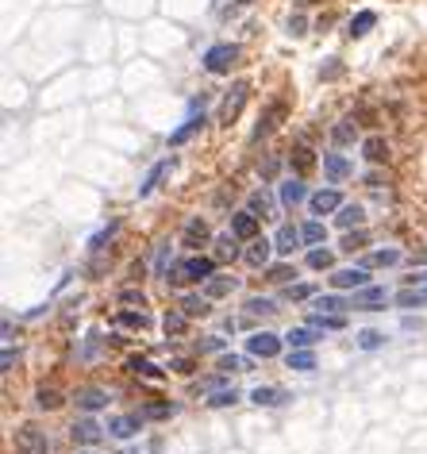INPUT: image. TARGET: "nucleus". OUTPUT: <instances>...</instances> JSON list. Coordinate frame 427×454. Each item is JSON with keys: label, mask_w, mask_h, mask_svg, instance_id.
Returning a JSON list of instances; mask_svg holds the SVG:
<instances>
[{"label": "nucleus", "mask_w": 427, "mask_h": 454, "mask_svg": "<svg viewBox=\"0 0 427 454\" xmlns=\"http://www.w3.org/2000/svg\"><path fill=\"white\" fill-rule=\"evenodd\" d=\"M216 273V262L204 258V254H193V258L177 262L174 270H170V281H177V285H196V281H208Z\"/></svg>", "instance_id": "obj_1"}, {"label": "nucleus", "mask_w": 427, "mask_h": 454, "mask_svg": "<svg viewBox=\"0 0 427 454\" xmlns=\"http://www.w3.org/2000/svg\"><path fill=\"white\" fill-rule=\"evenodd\" d=\"M235 62H239V47L235 43H220V47H212L204 54V69L208 73H231Z\"/></svg>", "instance_id": "obj_2"}, {"label": "nucleus", "mask_w": 427, "mask_h": 454, "mask_svg": "<svg viewBox=\"0 0 427 454\" xmlns=\"http://www.w3.org/2000/svg\"><path fill=\"white\" fill-rule=\"evenodd\" d=\"M246 93H251V85H246V81L231 85V93H227V97H224V104H220V124H231V120L239 116V112H243Z\"/></svg>", "instance_id": "obj_3"}, {"label": "nucleus", "mask_w": 427, "mask_h": 454, "mask_svg": "<svg viewBox=\"0 0 427 454\" xmlns=\"http://www.w3.org/2000/svg\"><path fill=\"white\" fill-rule=\"evenodd\" d=\"M246 350H251L254 358H273L281 350V339L273 335V331H254V335L246 339Z\"/></svg>", "instance_id": "obj_4"}, {"label": "nucleus", "mask_w": 427, "mask_h": 454, "mask_svg": "<svg viewBox=\"0 0 427 454\" xmlns=\"http://www.w3.org/2000/svg\"><path fill=\"white\" fill-rule=\"evenodd\" d=\"M331 285H335V289H366V285H369V273H366V266L335 270V273H331Z\"/></svg>", "instance_id": "obj_5"}, {"label": "nucleus", "mask_w": 427, "mask_h": 454, "mask_svg": "<svg viewBox=\"0 0 427 454\" xmlns=\"http://www.w3.org/2000/svg\"><path fill=\"white\" fill-rule=\"evenodd\" d=\"M304 242V235L297 231V227H292V223H281V227H277V239H273V251L281 254V258H289L292 251H297V247H301Z\"/></svg>", "instance_id": "obj_6"}, {"label": "nucleus", "mask_w": 427, "mask_h": 454, "mask_svg": "<svg viewBox=\"0 0 427 454\" xmlns=\"http://www.w3.org/2000/svg\"><path fill=\"white\" fill-rule=\"evenodd\" d=\"M285 120V104L281 100H277V104H270V112H266L262 120H258V127H254V143H258V139H266V135H273V131H277V124H281Z\"/></svg>", "instance_id": "obj_7"}, {"label": "nucleus", "mask_w": 427, "mask_h": 454, "mask_svg": "<svg viewBox=\"0 0 427 454\" xmlns=\"http://www.w3.org/2000/svg\"><path fill=\"white\" fill-rule=\"evenodd\" d=\"M16 443H20L23 454H47V435L35 431V427H23V431L16 435Z\"/></svg>", "instance_id": "obj_8"}, {"label": "nucleus", "mask_w": 427, "mask_h": 454, "mask_svg": "<svg viewBox=\"0 0 427 454\" xmlns=\"http://www.w3.org/2000/svg\"><path fill=\"white\" fill-rule=\"evenodd\" d=\"M231 235H239V239H258V216L254 212H235L231 216Z\"/></svg>", "instance_id": "obj_9"}, {"label": "nucleus", "mask_w": 427, "mask_h": 454, "mask_svg": "<svg viewBox=\"0 0 427 454\" xmlns=\"http://www.w3.org/2000/svg\"><path fill=\"white\" fill-rule=\"evenodd\" d=\"M251 400L258 408H277V405H285V400H289V393H285V389H270V385H258L251 393Z\"/></svg>", "instance_id": "obj_10"}, {"label": "nucleus", "mask_w": 427, "mask_h": 454, "mask_svg": "<svg viewBox=\"0 0 427 454\" xmlns=\"http://www.w3.org/2000/svg\"><path fill=\"white\" fill-rule=\"evenodd\" d=\"M373 304H385V289L381 285H366V289H354L350 308H373Z\"/></svg>", "instance_id": "obj_11"}, {"label": "nucleus", "mask_w": 427, "mask_h": 454, "mask_svg": "<svg viewBox=\"0 0 427 454\" xmlns=\"http://www.w3.org/2000/svg\"><path fill=\"white\" fill-rule=\"evenodd\" d=\"M308 204H312V212H316V216H327V212H335V208H343V201H339L335 189H320Z\"/></svg>", "instance_id": "obj_12"}, {"label": "nucleus", "mask_w": 427, "mask_h": 454, "mask_svg": "<svg viewBox=\"0 0 427 454\" xmlns=\"http://www.w3.org/2000/svg\"><path fill=\"white\" fill-rule=\"evenodd\" d=\"M139 431V416H112L108 420V435H116V439H131Z\"/></svg>", "instance_id": "obj_13"}, {"label": "nucleus", "mask_w": 427, "mask_h": 454, "mask_svg": "<svg viewBox=\"0 0 427 454\" xmlns=\"http://www.w3.org/2000/svg\"><path fill=\"white\" fill-rule=\"evenodd\" d=\"M78 408H85V412H97V408H104L108 405V393L104 389H78Z\"/></svg>", "instance_id": "obj_14"}, {"label": "nucleus", "mask_w": 427, "mask_h": 454, "mask_svg": "<svg viewBox=\"0 0 427 454\" xmlns=\"http://www.w3.org/2000/svg\"><path fill=\"white\" fill-rule=\"evenodd\" d=\"M285 343H289L292 350H308L312 343H320V328H297L285 335Z\"/></svg>", "instance_id": "obj_15"}, {"label": "nucleus", "mask_w": 427, "mask_h": 454, "mask_svg": "<svg viewBox=\"0 0 427 454\" xmlns=\"http://www.w3.org/2000/svg\"><path fill=\"white\" fill-rule=\"evenodd\" d=\"M235 285H239V281L227 277V273H212V277L204 281V297H227Z\"/></svg>", "instance_id": "obj_16"}, {"label": "nucleus", "mask_w": 427, "mask_h": 454, "mask_svg": "<svg viewBox=\"0 0 427 454\" xmlns=\"http://www.w3.org/2000/svg\"><path fill=\"white\" fill-rule=\"evenodd\" d=\"M200 127H204V112H200V116H189V120H185V124L174 131V135H170V146H181V143H189V139H193L196 131H200Z\"/></svg>", "instance_id": "obj_17"}, {"label": "nucleus", "mask_w": 427, "mask_h": 454, "mask_svg": "<svg viewBox=\"0 0 427 454\" xmlns=\"http://www.w3.org/2000/svg\"><path fill=\"white\" fill-rule=\"evenodd\" d=\"M304 196H308V193H304V181H301V177H289V181H281V204H285V208H297Z\"/></svg>", "instance_id": "obj_18"}, {"label": "nucleus", "mask_w": 427, "mask_h": 454, "mask_svg": "<svg viewBox=\"0 0 427 454\" xmlns=\"http://www.w3.org/2000/svg\"><path fill=\"white\" fill-rule=\"evenodd\" d=\"M208 239H212V231H208V223H204V220H189V223H185V247H204Z\"/></svg>", "instance_id": "obj_19"}, {"label": "nucleus", "mask_w": 427, "mask_h": 454, "mask_svg": "<svg viewBox=\"0 0 427 454\" xmlns=\"http://www.w3.org/2000/svg\"><path fill=\"white\" fill-rule=\"evenodd\" d=\"M100 427L93 424V420H78V424H73V443H85V446H93V443H100Z\"/></svg>", "instance_id": "obj_20"}, {"label": "nucleus", "mask_w": 427, "mask_h": 454, "mask_svg": "<svg viewBox=\"0 0 427 454\" xmlns=\"http://www.w3.org/2000/svg\"><path fill=\"white\" fill-rule=\"evenodd\" d=\"M323 170H327L331 181H347L350 177V162L343 155H323Z\"/></svg>", "instance_id": "obj_21"}, {"label": "nucleus", "mask_w": 427, "mask_h": 454, "mask_svg": "<svg viewBox=\"0 0 427 454\" xmlns=\"http://www.w3.org/2000/svg\"><path fill=\"white\" fill-rule=\"evenodd\" d=\"M373 23H378V12H358V16L350 20L347 35H350V39H362V35H369V31H373Z\"/></svg>", "instance_id": "obj_22"}, {"label": "nucleus", "mask_w": 427, "mask_h": 454, "mask_svg": "<svg viewBox=\"0 0 427 454\" xmlns=\"http://www.w3.org/2000/svg\"><path fill=\"white\" fill-rule=\"evenodd\" d=\"M170 166H174V162H170V158H162V162H158L154 170H150V174H146V181L139 185V196H150V193H154V189H158V181H162V177L170 174Z\"/></svg>", "instance_id": "obj_23"}, {"label": "nucleus", "mask_w": 427, "mask_h": 454, "mask_svg": "<svg viewBox=\"0 0 427 454\" xmlns=\"http://www.w3.org/2000/svg\"><path fill=\"white\" fill-rule=\"evenodd\" d=\"M393 300H397V308H424V304H427V289H416V285H412V289H400Z\"/></svg>", "instance_id": "obj_24"}, {"label": "nucleus", "mask_w": 427, "mask_h": 454, "mask_svg": "<svg viewBox=\"0 0 427 454\" xmlns=\"http://www.w3.org/2000/svg\"><path fill=\"white\" fill-rule=\"evenodd\" d=\"M270 254H273V242L270 239H251L246 262H251V266H266V262H270Z\"/></svg>", "instance_id": "obj_25"}, {"label": "nucleus", "mask_w": 427, "mask_h": 454, "mask_svg": "<svg viewBox=\"0 0 427 454\" xmlns=\"http://www.w3.org/2000/svg\"><path fill=\"white\" fill-rule=\"evenodd\" d=\"M362 155H366L369 162H385V158H389V143L381 135H369L366 143H362Z\"/></svg>", "instance_id": "obj_26"}, {"label": "nucleus", "mask_w": 427, "mask_h": 454, "mask_svg": "<svg viewBox=\"0 0 427 454\" xmlns=\"http://www.w3.org/2000/svg\"><path fill=\"white\" fill-rule=\"evenodd\" d=\"M312 328H320V331H343V328H347V319H343V316H327V312H316V316H312Z\"/></svg>", "instance_id": "obj_27"}, {"label": "nucleus", "mask_w": 427, "mask_h": 454, "mask_svg": "<svg viewBox=\"0 0 427 454\" xmlns=\"http://www.w3.org/2000/svg\"><path fill=\"white\" fill-rule=\"evenodd\" d=\"M289 166H297V174H308L312 166H316V158H312L308 146H297V150L289 155Z\"/></svg>", "instance_id": "obj_28"}, {"label": "nucleus", "mask_w": 427, "mask_h": 454, "mask_svg": "<svg viewBox=\"0 0 427 454\" xmlns=\"http://www.w3.org/2000/svg\"><path fill=\"white\" fill-rule=\"evenodd\" d=\"M335 223H339V227H358L362 223V204H343Z\"/></svg>", "instance_id": "obj_29"}, {"label": "nucleus", "mask_w": 427, "mask_h": 454, "mask_svg": "<svg viewBox=\"0 0 427 454\" xmlns=\"http://www.w3.org/2000/svg\"><path fill=\"white\" fill-rule=\"evenodd\" d=\"M162 328H165V335H185V328H189V324H185V312H165V319H162Z\"/></svg>", "instance_id": "obj_30"}, {"label": "nucleus", "mask_w": 427, "mask_h": 454, "mask_svg": "<svg viewBox=\"0 0 427 454\" xmlns=\"http://www.w3.org/2000/svg\"><path fill=\"white\" fill-rule=\"evenodd\" d=\"M127 366L135 370L139 377H150V381H158V377H162V370H158L154 362H150V358H131V362H127Z\"/></svg>", "instance_id": "obj_31"}, {"label": "nucleus", "mask_w": 427, "mask_h": 454, "mask_svg": "<svg viewBox=\"0 0 427 454\" xmlns=\"http://www.w3.org/2000/svg\"><path fill=\"white\" fill-rule=\"evenodd\" d=\"M289 370H316V354L312 350H289Z\"/></svg>", "instance_id": "obj_32"}, {"label": "nucleus", "mask_w": 427, "mask_h": 454, "mask_svg": "<svg viewBox=\"0 0 427 454\" xmlns=\"http://www.w3.org/2000/svg\"><path fill=\"white\" fill-rule=\"evenodd\" d=\"M397 262H400V251H373L362 266L369 270V266H397Z\"/></svg>", "instance_id": "obj_33"}, {"label": "nucleus", "mask_w": 427, "mask_h": 454, "mask_svg": "<svg viewBox=\"0 0 427 454\" xmlns=\"http://www.w3.org/2000/svg\"><path fill=\"white\" fill-rule=\"evenodd\" d=\"M181 312L185 316H208V297H185Z\"/></svg>", "instance_id": "obj_34"}, {"label": "nucleus", "mask_w": 427, "mask_h": 454, "mask_svg": "<svg viewBox=\"0 0 427 454\" xmlns=\"http://www.w3.org/2000/svg\"><path fill=\"white\" fill-rule=\"evenodd\" d=\"M316 308L327 312V316H339V312L347 308V300L343 297H316Z\"/></svg>", "instance_id": "obj_35"}, {"label": "nucleus", "mask_w": 427, "mask_h": 454, "mask_svg": "<svg viewBox=\"0 0 427 454\" xmlns=\"http://www.w3.org/2000/svg\"><path fill=\"white\" fill-rule=\"evenodd\" d=\"M216 254L220 258H235L239 254V235H224V239L216 242Z\"/></svg>", "instance_id": "obj_36"}, {"label": "nucleus", "mask_w": 427, "mask_h": 454, "mask_svg": "<svg viewBox=\"0 0 427 454\" xmlns=\"http://www.w3.org/2000/svg\"><path fill=\"white\" fill-rule=\"evenodd\" d=\"M308 266H312V270H331V266H335V254H331V251H312L308 254Z\"/></svg>", "instance_id": "obj_37"}, {"label": "nucleus", "mask_w": 427, "mask_h": 454, "mask_svg": "<svg viewBox=\"0 0 427 454\" xmlns=\"http://www.w3.org/2000/svg\"><path fill=\"white\" fill-rule=\"evenodd\" d=\"M246 312H251V316H270L273 300L270 297H251V300H246Z\"/></svg>", "instance_id": "obj_38"}, {"label": "nucleus", "mask_w": 427, "mask_h": 454, "mask_svg": "<svg viewBox=\"0 0 427 454\" xmlns=\"http://www.w3.org/2000/svg\"><path fill=\"white\" fill-rule=\"evenodd\" d=\"M270 208H273V204H270V196H266L262 189H258V193L251 196V212H254V216H262V220H266V216H270Z\"/></svg>", "instance_id": "obj_39"}, {"label": "nucleus", "mask_w": 427, "mask_h": 454, "mask_svg": "<svg viewBox=\"0 0 427 454\" xmlns=\"http://www.w3.org/2000/svg\"><path fill=\"white\" fill-rule=\"evenodd\" d=\"M381 343H385V335H381V331H362V335H358V347L362 350H378Z\"/></svg>", "instance_id": "obj_40"}, {"label": "nucleus", "mask_w": 427, "mask_h": 454, "mask_svg": "<svg viewBox=\"0 0 427 454\" xmlns=\"http://www.w3.org/2000/svg\"><path fill=\"white\" fill-rule=\"evenodd\" d=\"M119 324H127V328H139L143 331L150 319H146V312H119Z\"/></svg>", "instance_id": "obj_41"}, {"label": "nucleus", "mask_w": 427, "mask_h": 454, "mask_svg": "<svg viewBox=\"0 0 427 454\" xmlns=\"http://www.w3.org/2000/svg\"><path fill=\"white\" fill-rule=\"evenodd\" d=\"M235 400H239V393H235V389H220V393H216L208 405H212V408H227V405H235Z\"/></svg>", "instance_id": "obj_42"}, {"label": "nucleus", "mask_w": 427, "mask_h": 454, "mask_svg": "<svg viewBox=\"0 0 427 454\" xmlns=\"http://www.w3.org/2000/svg\"><path fill=\"white\" fill-rule=\"evenodd\" d=\"M304 242H323L327 239V231H323V223H308V227H301Z\"/></svg>", "instance_id": "obj_43"}, {"label": "nucleus", "mask_w": 427, "mask_h": 454, "mask_svg": "<svg viewBox=\"0 0 427 454\" xmlns=\"http://www.w3.org/2000/svg\"><path fill=\"white\" fill-rule=\"evenodd\" d=\"M331 135H335V143H354V135H358V131L350 127V120H343V124L331 131Z\"/></svg>", "instance_id": "obj_44"}, {"label": "nucleus", "mask_w": 427, "mask_h": 454, "mask_svg": "<svg viewBox=\"0 0 427 454\" xmlns=\"http://www.w3.org/2000/svg\"><path fill=\"white\" fill-rule=\"evenodd\" d=\"M312 293H316L312 285H289V289H285V297H289V300H308Z\"/></svg>", "instance_id": "obj_45"}, {"label": "nucleus", "mask_w": 427, "mask_h": 454, "mask_svg": "<svg viewBox=\"0 0 427 454\" xmlns=\"http://www.w3.org/2000/svg\"><path fill=\"white\" fill-rule=\"evenodd\" d=\"M220 370H224V374H239V370H243V358L224 354V358H220Z\"/></svg>", "instance_id": "obj_46"}, {"label": "nucleus", "mask_w": 427, "mask_h": 454, "mask_svg": "<svg viewBox=\"0 0 427 454\" xmlns=\"http://www.w3.org/2000/svg\"><path fill=\"white\" fill-rule=\"evenodd\" d=\"M62 400H58V393L54 389H39V408H58Z\"/></svg>", "instance_id": "obj_47"}, {"label": "nucleus", "mask_w": 427, "mask_h": 454, "mask_svg": "<svg viewBox=\"0 0 427 454\" xmlns=\"http://www.w3.org/2000/svg\"><path fill=\"white\" fill-rule=\"evenodd\" d=\"M289 277H297V273H292V266H273V270H270V281H277V285H285Z\"/></svg>", "instance_id": "obj_48"}, {"label": "nucleus", "mask_w": 427, "mask_h": 454, "mask_svg": "<svg viewBox=\"0 0 427 454\" xmlns=\"http://www.w3.org/2000/svg\"><path fill=\"white\" fill-rule=\"evenodd\" d=\"M119 300H124V304H139V308L146 304V297L139 289H124V293H119Z\"/></svg>", "instance_id": "obj_49"}, {"label": "nucleus", "mask_w": 427, "mask_h": 454, "mask_svg": "<svg viewBox=\"0 0 427 454\" xmlns=\"http://www.w3.org/2000/svg\"><path fill=\"white\" fill-rule=\"evenodd\" d=\"M170 370H174V374H193V362H189V358H174Z\"/></svg>", "instance_id": "obj_50"}, {"label": "nucleus", "mask_w": 427, "mask_h": 454, "mask_svg": "<svg viewBox=\"0 0 427 454\" xmlns=\"http://www.w3.org/2000/svg\"><path fill=\"white\" fill-rule=\"evenodd\" d=\"M170 412H174L170 405H154V408H146V416H150V420H162V416H170Z\"/></svg>", "instance_id": "obj_51"}, {"label": "nucleus", "mask_w": 427, "mask_h": 454, "mask_svg": "<svg viewBox=\"0 0 427 454\" xmlns=\"http://www.w3.org/2000/svg\"><path fill=\"white\" fill-rule=\"evenodd\" d=\"M0 366H4V374H8L12 366H16V350H12V347L4 350V358H0Z\"/></svg>", "instance_id": "obj_52"}, {"label": "nucleus", "mask_w": 427, "mask_h": 454, "mask_svg": "<svg viewBox=\"0 0 427 454\" xmlns=\"http://www.w3.org/2000/svg\"><path fill=\"white\" fill-rule=\"evenodd\" d=\"M200 350H224V339H204Z\"/></svg>", "instance_id": "obj_53"}, {"label": "nucleus", "mask_w": 427, "mask_h": 454, "mask_svg": "<svg viewBox=\"0 0 427 454\" xmlns=\"http://www.w3.org/2000/svg\"><path fill=\"white\" fill-rule=\"evenodd\" d=\"M362 242H366V235H350V239H347V247H343V251H350V254H354V247H362Z\"/></svg>", "instance_id": "obj_54"}, {"label": "nucleus", "mask_w": 427, "mask_h": 454, "mask_svg": "<svg viewBox=\"0 0 427 454\" xmlns=\"http://www.w3.org/2000/svg\"><path fill=\"white\" fill-rule=\"evenodd\" d=\"M289 31H292V35H304V20H301V16H292V20H289Z\"/></svg>", "instance_id": "obj_55"}, {"label": "nucleus", "mask_w": 427, "mask_h": 454, "mask_svg": "<svg viewBox=\"0 0 427 454\" xmlns=\"http://www.w3.org/2000/svg\"><path fill=\"white\" fill-rule=\"evenodd\" d=\"M277 166H281V162H277V158H270V162H266V170H262V177H273V174H277Z\"/></svg>", "instance_id": "obj_56"}, {"label": "nucleus", "mask_w": 427, "mask_h": 454, "mask_svg": "<svg viewBox=\"0 0 427 454\" xmlns=\"http://www.w3.org/2000/svg\"><path fill=\"white\" fill-rule=\"evenodd\" d=\"M165 258H170V247H162V251H158V273H165Z\"/></svg>", "instance_id": "obj_57"}, {"label": "nucleus", "mask_w": 427, "mask_h": 454, "mask_svg": "<svg viewBox=\"0 0 427 454\" xmlns=\"http://www.w3.org/2000/svg\"><path fill=\"white\" fill-rule=\"evenodd\" d=\"M408 281H412V285H427V270H424V273H412Z\"/></svg>", "instance_id": "obj_58"}, {"label": "nucleus", "mask_w": 427, "mask_h": 454, "mask_svg": "<svg viewBox=\"0 0 427 454\" xmlns=\"http://www.w3.org/2000/svg\"><path fill=\"white\" fill-rule=\"evenodd\" d=\"M419 262H427V251H419V254H416V266H419Z\"/></svg>", "instance_id": "obj_59"}, {"label": "nucleus", "mask_w": 427, "mask_h": 454, "mask_svg": "<svg viewBox=\"0 0 427 454\" xmlns=\"http://www.w3.org/2000/svg\"><path fill=\"white\" fill-rule=\"evenodd\" d=\"M239 4H251V0H239Z\"/></svg>", "instance_id": "obj_60"}]
</instances>
